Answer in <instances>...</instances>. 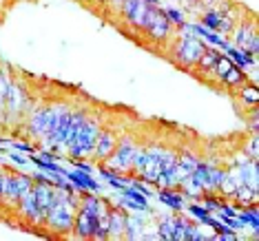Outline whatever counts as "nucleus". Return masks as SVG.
Listing matches in <instances>:
<instances>
[{
    "label": "nucleus",
    "instance_id": "f257e3e1",
    "mask_svg": "<svg viewBox=\"0 0 259 241\" xmlns=\"http://www.w3.org/2000/svg\"><path fill=\"white\" fill-rule=\"evenodd\" d=\"M109 104H102V102H93V107L89 111V115L84 117V122H82V126L78 128V133L71 137V142L67 146V160H73V162H89L91 153H93V146H96V139L100 135V128L102 124L107 122V117L111 113Z\"/></svg>",
    "mask_w": 259,
    "mask_h": 241
},
{
    "label": "nucleus",
    "instance_id": "f03ea898",
    "mask_svg": "<svg viewBox=\"0 0 259 241\" xmlns=\"http://www.w3.org/2000/svg\"><path fill=\"white\" fill-rule=\"evenodd\" d=\"M80 192L71 186H58V199L56 204L47 210L45 223H42V237L51 239H69L73 232L75 221V204H78Z\"/></svg>",
    "mask_w": 259,
    "mask_h": 241
},
{
    "label": "nucleus",
    "instance_id": "7ed1b4c3",
    "mask_svg": "<svg viewBox=\"0 0 259 241\" xmlns=\"http://www.w3.org/2000/svg\"><path fill=\"white\" fill-rule=\"evenodd\" d=\"M140 139H142V117H135L131 124L122 131L113 153L102 162L100 170H107V173L117 175V177L131 179V160H133V153L138 149Z\"/></svg>",
    "mask_w": 259,
    "mask_h": 241
},
{
    "label": "nucleus",
    "instance_id": "20e7f679",
    "mask_svg": "<svg viewBox=\"0 0 259 241\" xmlns=\"http://www.w3.org/2000/svg\"><path fill=\"white\" fill-rule=\"evenodd\" d=\"M204 49H206V44L202 42V38L195 36V33H191V31H186V29L180 25L175 29L168 46L164 49V56H166L178 69L191 73L193 69H195L199 56L204 54Z\"/></svg>",
    "mask_w": 259,
    "mask_h": 241
},
{
    "label": "nucleus",
    "instance_id": "39448f33",
    "mask_svg": "<svg viewBox=\"0 0 259 241\" xmlns=\"http://www.w3.org/2000/svg\"><path fill=\"white\" fill-rule=\"evenodd\" d=\"M71 237L78 239H100V197L80 192L75 204V221Z\"/></svg>",
    "mask_w": 259,
    "mask_h": 241
},
{
    "label": "nucleus",
    "instance_id": "423d86ee",
    "mask_svg": "<svg viewBox=\"0 0 259 241\" xmlns=\"http://www.w3.org/2000/svg\"><path fill=\"white\" fill-rule=\"evenodd\" d=\"M155 5L157 0H124L120 9V18H117L115 25H122V29L135 40L142 31L144 22L149 20V14Z\"/></svg>",
    "mask_w": 259,
    "mask_h": 241
},
{
    "label": "nucleus",
    "instance_id": "0eeeda50",
    "mask_svg": "<svg viewBox=\"0 0 259 241\" xmlns=\"http://www.w3.org/2000/svg\"><path fill=\"white\" fill-rule=\"evenodd\" d=\"M231 42L237 46L239 51L255 56L259 54V29H257V16L252 11L246 9L244 16L237 20V25L233 27V31L228 33Z\"/></svg>",
    "mask_w": 259,
    "mask_h": 241
},
{
    "label": "nucleus",
    "instance_id": "6e6552de",
    "mask_svg": "<svg viewBox=\"0 0 259 241\" xmlns=\"http://www.w3.org/2000/svg\"><path fill=\"white\" fill-rule=\"evenodd\" d=\"M33 177L27 173H20V170L7 168V179H5V192L3 199H0V210L3 215H11L16 210V206L22 199V195L31 188Z\"/></svg>",
    "mask_w": 259,
    "mask_h": 241
},
{
    "label": "nucleus",
    "instance_id": "1a4fd4ad",
    "mask_svg": "<svg viewBox=\"0 0 259 241\" xmlns=\"http://www.w3.org/2000/svg\"><path fill=\"white\" fill-rule=\"evenodd\" d=\"M248 82V78H246L244 71H239L237 64H235L231 58L222 56L220 60H217V67L213 71V89L217 91H235L239 89L241 84H246Z\"/></svg>",
    "mask_w": 259,
    "mask_h": 241
},
{
    "label": "nucleus",
    "instance_id": "9d476101",
    "mask_svg": "<svg viewBox=\"0 0 259 241\" xmlns=\"http://www.w3.org/2000/svg\"><path fill=\"white\" fill-rule=\"evenodd\" d=\"M220 58H222L220 51H215V49H210V46H206L204 54L199 56L195 69L191 71V75H195L197 80H202V82H206L208 86H213V71H215L217 60H220Z\"/></svg>",
    "mask_w": 259,
    "mask_h": 241
},
{
    "label": "nucleus",
    "instance_id": "9b49d317",
    "mask_svg": "<svg viewBox=\"0 0 259 241\" xmlns=\"http://www.w3.org/2000/svg\"><path fill=\"white\" fill-rule=\"evenodd\" d=\"M128 237V215L120 206H109V221H107V239H124Z\"/></svg>",
    "mask_w": 259,
    "mask_h": 241
},
{
    "label": "nucleus",
    "instance_id": "f8f14e48",
    "mask_svg": "<svg viewBox=\"0 0 259 241\" xmlns=\"http://www.w3.org/2000/svg\"><path fill=\"white\" fill-rule=\"evenodd\" d=\"M191 226V219L184 215H173V217H164L160 221V237L162 239H186V230Z\"/></svg>",
    "mask_w": 259,
    "mask_h": 241
},
{
    "label": "nucleus",
    "instance_id": "ddd939ff",
    "mask_svg": "<svg viewBox=\"0 0 259 241\" xmlns=\"http://www.w3.org/2000/svg\"><path fill=\"white\" fill-rule=\"evenodd\" d=\"M122 3H124V0H104V7H102L104 18H109V20L117 22V18H120Z\"/></svg>",
    "mask_w": 259,
    "mask_h": 241
},
{
    "label": "nucleus",
    "instance_id": "4468645a",
    "mask_svg": "<svg viewBox=\"0 0 259 241\" xmlns=\"http://www.w3.org/2000/svg\"><path fill=\"white\" fill-rule=\"evenodd\" d=\"M224 3V0H195V7H193L191 14H204V11H208V9H215V7H220V5Z\"/></svg>",
    "mask_w": 259,
    "mask_h": 241
},
{
    "label": "nucleus",
    "instance_id": "2eb2a0df",
    "mask_svg": "<svg viewBox=\"0 0 259 241\" xmlns=\"http://www.w3.org/2000/svg\"><path fill=\"white\" fill-rule=\"evenodd\" d=\"M5 179H7V166L0 164V199H3V192H5Z\"/></svg>",
    "mask_w": 259,
    "mask_h": 241
},
{
    "label": "nucleus",
    "instance_id": "dca6fc26",
    "mask_svg": "<svg viewBox=\"0 0 259 241\" xmlns=\"http://www.w3.org/2000/svg\"><path fill=\"white\" fill-rule=\"evenodd\" d=\"M180 5L184 7L186 11H193V7H195V0H180Z\"/></svg>",
    "mask_w": 259,
    "mask_h": 241
},
{
    "label": "nucleus",
    "instance_id": "f3484780",
    "mask_svg": "<svg viewBox=\"0 0 259 241\" xmlns=\"http://www.w3.org/2000/svg\"><path fill=\"white\" fill-rule=\"evenodd\" d=\"M11 0H0V9H7ZM0 18H3V11H0Z\"/></svg>",
    "mask_w": 259,
    "mask_h": 241
},
{
    "label": "nucleus",
    "instance_id": "a211bd4d",
    "mask_svg": "<svg viewBox=\"0 0 259 241\" xmlns=\"http://www.w3.org/2000/svg\"><path fill=\"white\" fill-rule=\"evenodd\" d=\"M82 3H87V0H82Z\"/></svg>",
    "mask_w": 259,
    "mask_h": 241
}]
</instances>
